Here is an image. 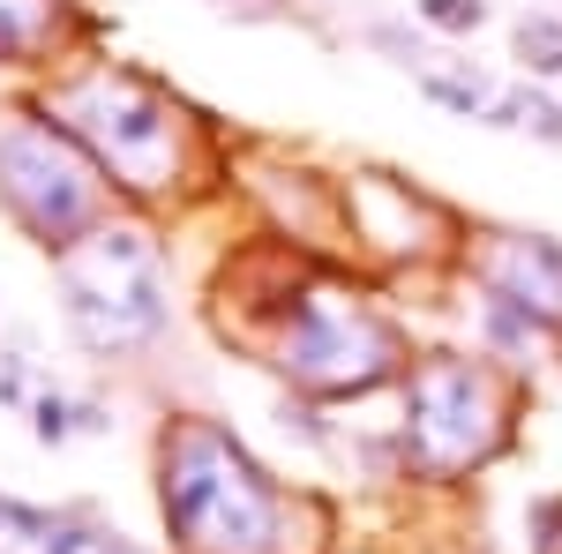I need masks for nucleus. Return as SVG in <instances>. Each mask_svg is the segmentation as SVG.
<instances>
[{"label": "nucleus", "mask_w": 562, "mask_h": 554, "mask_svg": "<svg viewBox=\"0 0 562 554\" xmlns=\"http://www.w3.org/2000/svg\"><path fill=\"white\" fill-rule=\"evenodd\" d=\"M166 517L188 554H270L285 502L225 427L188 420L166 442Z\"/></svg>", "instance_id": "f257e3e1"}, {"label": "nucleus", "mask_w": 562, "mask_h": 554, "mask_svg": "<svg viewBox=\"0 0 562 554\" xmlns=\"http://www.w3.org/2000/svg\"><path fill=\"white\" fill-rule=\"evenodd\" d=\"M60 307L90 352H128L166 330V270L158 248L128 225H98L60 256Z\"/></svg>", "instance_id": "f03ea898"}, {"label": "nucleus", "mask_w": 562, "mask_h": 554, "mask_svg": "<svg viewBox=\"0 0 562 554\" xmlns=\"http://www.w3.org/2000/svg\"><path fill=\"white\" fill-rule=\"evenodd\" d=\"M0 203L31 240L68 256L90 233V217H98V172L76 158L68 135L15 113V121H0Z\"/></svg>", "instance_id": "7ed1b4c3"}, {"label": "nucleus", "mask_w": 562, "mask_h": 554, "mask_svg": "<svg viewBox=\"0 0 562 554\" xmlns=\"http://www.w3.org/2000/svg\"><path fill=\"white\" fill-rule=\"evenodd\" d=\"M278 368L301 389H323V397L375 389L397 368V330L346 293H301L285 330H278Z\"/></svg>", "instance_id": "20e7f679"}, {"label": "nucleus", "mask_w": 562, "mask_h": 554, "mask_svg": "<svg viewBox=\"0 0 562 554\" xmlns=\"http://www.w3.org/2000/svg\"><path fill=\"white\" fill-rule=\"evenodd\" d=\"M60 113L98 143V158L128 188H166L180 172V113L150 83L121 76V68H98L90 83L60 90Z\"/></svg>", "instance_id": "39448f33"}, {"label": "nucleus", "mask_w": 562, "mask_h": 554, "mask_svg": "<svg viewBox=\"0 0 562 554\" xmlns=\"http://www.w3.org/2000/svg\"><path fill=\"white\" fill-rule=\"evenodd\" d=\"M405 412H413L405 420V450L428 472L473 465V457L495 450V434H503V420H495V383H487V368H473V360H428L413 375V389H405Z\"/></svg>", "instance_id": "423d86ee"}, {"label": "nucleus", "mask_w": 562, "mask_h": 554, "mask_svg": "<svg viewBox=\"0 0 562 554\" xmlns=\"http://www.w3.org/2000/svg\"><path fill=\"white\" fill-rule=\"evenodd\" d=\"M487 293L518 299L532 315H562V240H548V233H503V248L487 256Z\"/></svg>", "instance_id": "0eeeda50"}, {"label": "nucleus", "mask_w": 562, "mask_h": 554, "mask_svg": "<svg viewBox=\"0 0 562 554\" xmlns=\"http://www.w3.org/2000/svg\"><path fill=\"white\" fill-rule=\"evenodd\" d=\"M60 0H0V60H31L53 38Z\"/></svg>", "instance_id": "6e6552de"}, {"label": "nucleus", "mask_w": 562, "mask_h": 554, "mask_svg": "<svg viewBox=\"0 0 562 554\" xmlns=\"http://www.w3.org/2000/svg\"><path fill=\"white\" fill-rule=\"evenodd\" d=\"M31 554H135L121 532H105V524H90V517H53L45 510V532H38V547Z\"/></svg>", "instance_id": "1a4fd4ad"}, {"label": "nucleus", "mask_w": 562, "mask_h": 554, "mask_svg": "<svg viewBox=\"0 0 562 554\" xmlns=\"http://www.w3.org/2000/svg\"><path fill=\"white\" fill-rule=\"evenodd\" d=\"M518 53H525V68L562 76V23H555V15H525V23H518Z\"/></svg>", "instance_id": "9d476101"}, {"label": "nucleus", "mask_w": 562, "mask_h": 554, "mask_svg": "<svg viewBox=\"0 0 562 554\" xmlns=\"http://www.w3.org/2000/svg\"><path fill=\"white\" fill-rule=\"evenodd\" d=\"M480 0H420V23H435V31H480Z\"/></svg>", "instance_id": "9b49d317"}]
</instances>
